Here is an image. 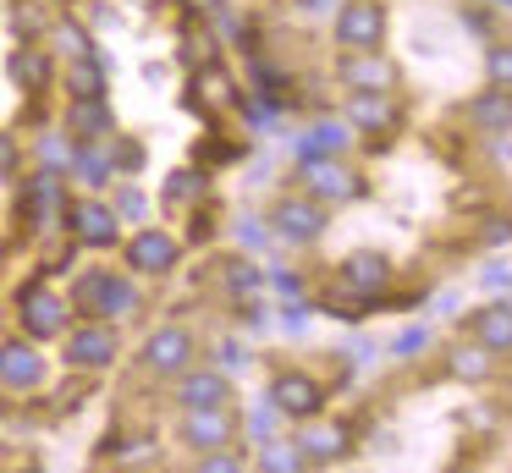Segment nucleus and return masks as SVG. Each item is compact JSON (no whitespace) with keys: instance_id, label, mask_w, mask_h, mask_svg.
<instances>
[{"instance_id":"obj_1","label":"nucleus","mask_w":512,"mask_h":473,"mask_svg":"<svg viewBox=\"0 0 512 473\" xmlns=\"http://www.w3.org/2000/svg\"><path fill=\"white\" fill-rule=\"evenodd\" d=\"M72 308H83V314H133L138 308V292L133 281H122L116 270H89L78 286H72Z\"/></svg>"},{"instance_id":"obj_2","label":"nucleus","mask_w":512,"mask_h":473,"mask_svg":"<svg viewBox=\"0 0 512 473\" xmlns=\"http://www.w3.org/2000/svg\"><path fill=\"white\" fill-rule=\"evenodd\" d=\"M380 33H386V6L380 0H347L336 11V44L342 50H380Z\"/></svg>"},{"instance_id":"obj_3","label":"nucleus","mask_w":512,"mask_h":473,"mask_svg":"<svg viewBox=\"0 0 512 473\" xmlns=\"http://www.w3.org/2000/svg\"><path fill=\"white\" fill-rule=\"evenodd\" d=\"M23 330L28 336H61L67 330V297H56L45 281H34V286H23Z\"/></svg>"},{"instance_id":"obj_4","label":"nucleus","mask_w":512,"mask_h":473,"mask_svg":"<svg viewBox=\"0 0 512 473\" xmlns=\"http://www.w3.org/2000/svg\"><path fill=\"white\" fill-rule=\"evenodd\" d=\"M270 220H276V237L292 242V248H309V242H320V231H325L320 204H309V198H281Z\"/></svg>"},{"instance_id":"obj_5","label":"nucleus","mask_w":512,"mask_h":473,"mask_svg":"<svg viewBox=\"0 0 512 473\" xmlns=\"http://www.w3.org/2000/svg\"><path fill=\"white\" fill-rule=\"evenodd\" d=\"M336 77H342L353 94H380V88H391V61L380 50H347L342 61H336Z\"/></svg>"},{"instance_id":"obj_6","label":"nucleus","mask_w":512,"mask_h":473,"mask_svg":"<svg viewBox=\"0 0 512 473\" xmlns=\"http://www.w3.org/2000/svg\"><path fill=\"white\" fill-rule=\"evenodd\" d=\"M237 424L226 407H188V418H182V440H188L193 451H221L232 446Z\"/></svg>"},{"instance_id":"obj_7","label":"nucleus","mask_w":512,"mask_h":473,"mask_svg":"<svg viewBox=\"0 0 512 473\" xmlns=\"http://www.w3.org/2000/svg\"><path fill=\"white\" fill-rule=\"evenodd\" d=\"M270 407L287 413V418H320L325 391L309 380V374H276V385H270Z\"/></svg>"},{"instance_id":"obj_8","label":"nucleus","mask_w":512,"mask_h":473,"mask_svg":"<svg viewBox=\"0 0 512 473\" xmlns=\"http://www.w3.org/2000/svg\"><path fill=\"white\" fill-rule=\"evenodd\" d=\"M188 358H193V336L182 325H166V330H155V336L144 341V363L155 374H182Z\"/></svg>"},{"instance_id":"obj_9","label":"nucleus","mask_w":512,"mask_h":473,"mask_svg":"<svg viewBox=\"0 0 512 473\" xmlns=\"http://www.w3.org/2000/svg\"><path fill=\"white\" fill-rule=\"evenodd\" d=\"M67 220H72V237H78V242H89V248H116V226H122V220H116V209L83 198V204L67 209Z\"/></svg>"},{"instance_id":"obj_10","label":"nucleus","mask_w":512,"mask_h":473,"mask_svg":"<svg viewBox=\"0 0 512 473\" xmlns=\"http://www.w3.org/2000/svg\"><path fill=\"white\" fill-rule=\"evenodd\" d=\"M127 264H133V270H144V275H166L171 264H177V237L144 226L133 242H127Z\"/></svg>"},{"instance_id":"obj_11","label":"nucleus","mask_w":512,"mask_h":473,"mask_svg":"<svg viewBox=\"0 0 512 473\" xmlns=\"http://www.w3.org/2000/svg\"><path fill=\"white\" fill-rule=\"evenodd\" d=\"M116 358V330L105 325H83L67 336V363L72 369H105V363Z\"/></svg>"},{"instance_id":"obj_12","label":"nucleus","mask_w":512,"mask_h":473,"mask_svg":"<svg viewBox=\"0 0 512 473\" xmlns=\"http://www.w3.org/2000/svg\"><path fill=\"white\" fill-rule=\"evenodd\" d=\"M45 380V358H39L28 341H6L0 347V385H12V391H34Z\"/></svg>"},{"instance_id":"obj_13","label":"nucleus","mask_w":512,"mask_h":473,"mask_svg":"<svg viewBox=\"0 0 512 473\" xmlns=\"http://www.w3.org/2000/svg\"><path fill=\"white\" fill-rule=\"evenodd\" d=\"M303 176H309V187H314V198H325V204H347V198H358L364 193V182H358L347 165H336V160H309L303 165Z\"/></svg>"},{"instance_id":"obj_14","label":"nucleus","mask_w":512,"mask_h":473,"mask_svg":"<svg viewBox=\"0 0 512 473\" xmlns=\"http://www.w3.org/2000/svg\"><path fill=\"white\" fill-rule=\"evenodd\" d=\"M347 143H353V127H347V121H314V127L298 138V165H309V160H336Z\"/></svg>"},{"instance_id":"obj_15","label":"nucleus","mask_w":512,"mask_h":473,"mask_svg":"<svg viewBox=\"0 0 512 473\" xmlns=\"http://www.w3.org/2000/svg\"><path fill=\"white\" fill-rule=\"evenodd\" d=\"M23 209H28V220L50 226V220L61 215V171H39V176H28V187H23Z\"/></svg>"},{"instance_id":"obj_16","label":"nucleus","mask_w":512,"mask_h":473,"mask_svg":"<svg viewBox=\"0 0 512 473\" xmlns=\"http://www.w3.org/2000/svg\"><path fill=\"white\" fill-rule=\"evenodd\" d=\"M468 121H474L479 132H512V88L490 83L485 94L468 105Z\"/></svg>"},{"instance_id":"obj_17","label":"nucleus","mask_w":512,"mask_h":473,"mask_svg":"<svg viewBox=\"0 0 512 473\" xmlns=\"http://www.w3.org/2000/svg\"><path fill=\"white\" fill-rule=\"evenodd\" d=\"M67 127H72V138H78V143H100L105 132H111V105H105V94L100 99H72Z\"/></svg>"},{"instance_id":"obj_18","label":"nucleus","mask_w":512,"mask_h":473,"mask_svg":"<svg viewBox=\"0 0 512 473\" xmlns=\"http://www.w3.org/2000/svg\"><path fill=\"white\" fill-rule=\"evenodd\" d=\"M347 127L391 132V127H397V105H391L386 94H353V99H347Z\"/></svg>"},{"instance_id":"obj_19","label":"nucleus","mask_w":512,"mask_h":473,"mask_svg":"<svg viewBox=\"0 0 512 473\" xmlns=\"http://www.w3.org/2000/svg\"><path fill=\"white\" fill-rule=\"evenodd\" d=\"M342 286H347V292H358V297L369 303V297L386 286V259H380V253H353V259L342 264Z\"/></svg>"},{"instance_id":"obj_20","label":"nucleus","mask_w":512,"mask_h":473,"mask_svg":"<svg viewBox=\"0 0 512 473\" xmlns=\"http://www.w3.org/2000/svg\"><path fill=\"white\" fill-rule=\"evenodd\" d=\"M474 336L485 352H512V308L507 303H490L474 314Z\"/></svg>"},{"instance_id":"obj_21","label":"nucleus","mask_w":512,"mask_h":473,"mask_svg":"<svg viewBox=\"0 0 512 473\" xmlns=\"http://www.w3.org/2000/svg\"><path fill=\"white\" fill-rule=\"evenodd\" d=\"M232 402V385H226V374H188L182 369V407H226Z\"/></svg>"},{"instance_id":"obj_22","label":"nucleus","mask_w":512,"mask_h":473,"mask_svg":"<svg viewBox=\"0 0 512 473\" xmlns=\"http://www.w3.org/2000/svg\"><path fill=\"white\" fill-rule=\"evenodd\" d=\"M6 72H12V83H17V88L39 94V88H50V55H45V50H34V44H23V50H12Z\"/></svg>"},{"instance_id":"obj_23","label":"nucleus","mask_w":512,"mask_h":473,"mask_svg":"<svg viewBox=\"0 0 512 473\" xmlns=\"http://www.w3.org/2000/svg\"><path fill=\"white\" fill-rule=\"evenodd\" d=\"M193 94H199V99H193L199 110H204V105H210V110H221V105H237V88H232V77H226L215 61L204 66L199 77H193Z\"/></svg>"},{"instance_id":"obj_24","label":"nucleus","mask_w":512,"mask_h":473,"mask_svg":"<svg viewBox=\"0 0 512 473\" xmlns=\"http://www.w3.org/2000/svg\"><path fill=\"white\" fill-rule=\"evenodd\" d=\"M259 468L265 473H303L309 457L298 451V440H265V446H259Z\"/></svg>"},{"instance_id":"obj_25","label":"nucleus","mask_w":512,"mask_h":473,"mask_svg":"<svg viewBox=\"0 0 512 473\" xmlns=\"http://www.w3.org/2000/svg\"><path fill=\"white\" fill-rule=\"evenodd\" d=\"M298 451H303L309 462H336V457L347 451V429H331V424H325V429H309V435L298 440Z\"/></svg>"},{"instance_id":"obj_26","label":"nucleus","mask_w":512,"mask_h":473,"mask_svg":"<svg viewBox=\"0 0 512 473\" xmlns=\"http://www.w3.org/2000/svg\"><path fill=\"white\" fill-rule=\"evenodd\" d=\"M67 88H72V99H100V94H105V61H100V55H89V61H72Z\"/></svg>"},{"instance_id":"obj_27","label":"nucleus","mask_w":512,"mask_h":473,"mask_svg":"<svg viewBox=\"0 0 512 473\" xmlns=\"http://www.w3.org/2000/svg\"><path fill=\"white\" fill-rule=\"evenodd\" d=\"M50 39H56V50L67 55V61H89V55H100L94 50V39H89V28H78V22H56V33H50Z\"/></svg>"},{"instance_id":"obj_28","label":"nucleus","mask_w":512,"mask_h":473,"mask_svg":"<svg viewBox=\"0 0 512 473\" xmlns=\"http://www.w3.org/2000/svg\"><path fill=\"white\" fill-rule=\"evenodd\" d=\"M452 374H457V380H485V374H490L485 347H457L452 352Z\"/></svg>"},{"instance_id":"obj_29","label":"nucleus","mask_w":512,"mask_h":473,"mask_svg":"<svg viewBox=\"0 0 512 473\" xmlns=\"http://www.w3.org/2000/svg\"><path fill=\"white\" fill-rule=\"evenodd\" d=\"M72 149H78V143H61L56 132H50V138H39V160H45L50 171H72Z\"/></svg>"},{"instance_id":"obj_30","label":"nucleus","mask_w":512,"mask_h":473,"mask_svg":"<svg viewBox=\"0 0 512 473\" xmlns=\"http://www.w3.org/2000/svg\"><path fill=\"white\" fill-rule=\"evenodd\" d=\"M485 66H490V83H501V88H512V44H490V55H485Z\"/></svg>"},{"instance_id":"obj_31","label":"nucleus","mask_w":512,"mask_h":473,"mask_svg":"<svg viewBox=\"0 0 512 473\" xmlns=\"http://www.w3.org/2000/svg\"><path fill=\"white\" fill-rule=\"evenodd\" d=\"M199 193H204V176H199V171H177V176H171V187H166L171 204H182V198H199Z\"/></svg>"},{"instance_id":"obj_32","label":"nucleus","mask_w":512,"mask_h":473,"mask_svg":"<svg viewBox=\"0 0 512 473\" xmlns=\"http://www.w3.org/2000/svg\"><path fill=\"white\" fill-rule=\"evenodd\" d=\"M199 473H243V462L232 457V451H204V462H199Z\"/></svg>"},{"instance_id":"obj_33","label":"nucleus","mask_w":512,"mask_h":473,"mask_svg":"<svg viewBox=\"0 0 512 473\" xmlns=\"http://www.w3.org/2000/svg\"><path fill=\"white\" fill-rule=\"evenodd\" d=\"M259 281H265V275H259L254 264H232V270H226V286H232V292H254Z\"/></svg>"},{"instance_id":"obj_34","label":"nucleus","mask_w":512,"mask_h":473,"mask_svg":"<svg viewBox=\"0 0 512 473\" xmlns=\"http://www.w3.org/2000/svg\"><path fill=\"white\" fill-rule=\"evenodd\" d=\"M138 220V215H144V193H138V187H127V193L122 198H116V220Z\"/></svg>"},{"instance_id":"obj_35","label":"nucleus","mask_w":512,"mask_h":473,"mask_svg":"<svg viewBox=\"0 0 512 473\" xmlns=\"http://www.w3.org/2000/svg\"><path fill=\"white\" fill-rule=\"evenodd\" d=\"M419 347H430V330H402L397 336V358H408V352H419Z\"/></svg>"},{"instance_id":"obj_36","label":"nucleus","mask_w":512,"mask_h":473,"mask_svg":"<svg viewBox=\"0 0 512 473\" xmlns=\"http://www.w3.org/2000/svg\"><path fill=\"white\" fill-rule=\"evenodd\" d=\"M237 237H243V248H265V226H259V220H243Z\"/></svg>"},{"instance_id":"obj_37","label":"nucleus","mask_w":512,"mask_h":473,"mask_svg":"<svg viewBox=\"0 0 512 473\" xmlns=\"http://www.w3.org/2000/svg\"><path fill=\"white\" fill-rule=\"evenodd\" d=\"M221 363H226V369H243V347H237V341H226V347H221Z\"/></svg>"},{"instance_id":"obj_38","label":"nucleus","mask_w":512,"mask_h":473,"mask_svg":"<svg viewBox=\"0 0 512 473\" xmlns=\"http://www.w3.org/2000/svg\"><path fill=\"white\" fill-rule=\"evenodd\" d=\"M270 424H276V407H265V413H254V435H270Z\"/></svg>"},{"instance_id":"obj_39","label":"nucleus","mask_w":512,"mask_h":473,"mask_svg":"<svg viewBox=\"0 0 512 473\" xmlns=\"http://www.w3.org/2000/svg\"><path fill=\"white\" fill-rule=\"evenodd\" d=\"M485 237H490V242H507V237H512V226H507V220H490Z\"/></svg>"},{"instance_id":"obj_40","label":"nucleus","mask_w":512,"mask_h":473,"mask_svg":"<svg viewBox=\"0 0 512 473\" xmlns=\"http://www.w3.org/2000/svg\"><path fill=\"white\" fill-rule=\"evenodd\" d=\"M276 286H281L287 297H298V292H303V281H298V275H276Z\"/></svg>"},{"instance_id":"obj_41","label":"nucleus","mask_w":512,"mask_h":473,"mask_svg":"<svg viewBox=\"0 0 512 473\" xmlns=\"http://www.w3.org/2000/svg\"><path fill=\"white\" fill-rule=\"evenodd\" d=\"M309 325V308H287V330H303Z\"/></svg>"},{"instance_id":"obj_42","label":"nucleus","mask_w":512,"mask_h":473,"mask_svg":"<svg viewBox=\"0 0 512 473\" xmlns=\"http://www.w3.org/2000/svg\"><path fill=\"white\" fill-rule=\"evenodd\" d=\"M485 281H490V286H507V281H512V270H501V264H490V270H485Z\"/></svg>"},{"instance_id":"obj_43","label":"nucleus","mask_w":512,"mask_h":473,"mask_svg":"<svg viewBox=\"0 0 512 473\" xmlns=\"http://www.w3.org/2000/svg\"><path fill=\"white\" fill-rule=\"evenodd\" d=\"M12 165H17V149H12L6 138H0V171H12Z\"/></svg>"},{"instance_id":"obj_44","label":"nucleus","mask_w":512,"mask_h":473,"mask_svg":"<svg viewBox=\"0 0 512 473\" xmlns=\"http://www.w3.org/2000/svg\"><path fill=\"white\" fill-rule=\"evenodd\" d=\"M0 418H6V402H0Z\"/></svg>"}]
</instances>
